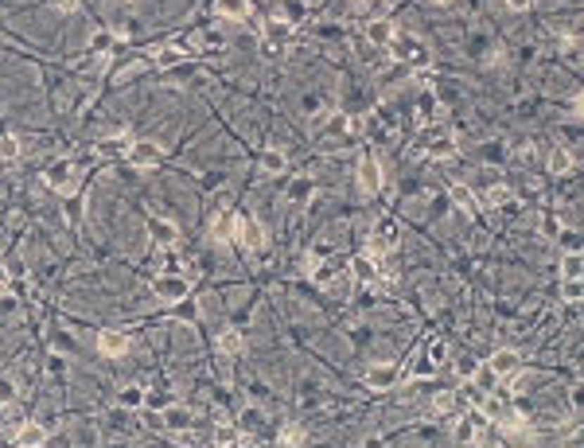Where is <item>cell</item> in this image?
<instances>
[{
    "mask_svg": "<svg viewBox=\"0 0 584 448\" xmlns=\"http://www.w3.org/2000/svg\"><path fill=\"white\" fill-rule=\"evenodd\" d=\"M152 293L160 296V300H167V305H179V300H187L191 296V281H187V273H156V281H152Z\"/></svg>",
    "mask_w": 584,
    "mask_h": 448,
    "instance_id": "1",
    "label": "cell"
},
{
    "mask_svg": "<svg viewBox=\"0 0 584 448\" xmlns=\"http://www.w3.org/2000/svg\"><path fill=\"white\" fill-rule=\"evenodd\" d=\"M386 51H390L398 63H409V67H413V70L429 67V47H425V43H421V39H413V35H393Z\"/></svg>",
    "mask_w": 584,
    "mask_h": 448,
    "instance_id": "2",
    "label": "cell"
},
{
    "mask_svg": "<svg viewBox=\"0 0 584 448\" xmlns=\"http://www.w3.org/2000/svg\"><path fill=\"white\" fill-rule=\"evenodd\" d=\"M261 51L265 55H281L284 47H288V39H292V24L288 20H281V16H273V20H265L261 24Z\"/></svg>",
    "mask_w": 584,
    "mask_h": 448,
    "instance_id": "3",
    "label": "cell"
},
{
    "mask_svg": "<svg viewBox=\"0 0 584 448\" xmlns=\"http://www.w3.org/2000/svg\"><path fill=\"white\" fill-rule=\"evenodd\" d=\"M125 160L133 164V168H141V172H152L160 160H164V153H160L156 141H133L129 144V153H125Z\"/></svg>",
    "mask_w": 584,
    "mask_h": 448,
    "instance_id": "4",
    "label": "cell"
},
{
    "mask_svg": "<svg viewBox=\"0 0 584 448\" xmlns=\"http://www.w3.org/2000/svg\"><path fill=\"white\" fill-rule=\"evenodd\" d=\"M347 277L355 281V285H362V288H374L378 281H382V269H378V262L370 254H359V257H350Z\"/></svg>",
    "mask_w": 584,
    "mask_h": 448,
    "instance_id": "5",
    "label": "cell"
},
{
    "mask_svg": "<svg viewBox=\"0 0 584 448\" xmlns=\"http://www.w3.org/2000/svg\"><path fill=\"white\" fill-rule=\"evenodd\" d=\"M234 234H238V242L246 245V250H265V226H261L253 215H238V226H234Z\"/></svg>",
    "mask_w": 584,
    "mask_h": 448,
    "instance_id": "6",
    "label": "cell"
},
{
    "mask_svg": "<svg viewBox=\"0 0 584 448\" xmlns=\"http://www.w3.org/2000/svg\"><path fill=\"white\" fill-rule=\"evenodd\" d=\"M43 184H47L51 191H58V195H70L75 191V164L70 160H55L47 172H43Z\"/></svg>",
    "mask_w": 584,
    "mask_h": 448,
    "instance_id": "7",
    "label": "cell"
},
{
    "mask_svg": "<svg viewBox=\"0 0 584 448\" xmlns=\"http://www.w3.org/2000/svg\"><path fill=\"white\" fill-rule=\"evenodd\" d=\"M359 187L367 195H378L382 191V164H378V156L374 153H367L359 160Z\"/></svg>",
    "mask_w": 584,
    "mask_h": 448,
    "instance_id": "8",
    "label": "cell"
},
{
    "mask_svg": "<svg viewBox=\"0 0 584 448\" xmlns=\"http://www.w3.org/2000/svg\"><path fill=\"white\" fill-rule=\"evenodd\" d=\"M401 378H405V374H401V366H393V363H374L367 371V386L370 390H393Z\"/></svg>",
    "mask_w": 584,
    "mask_h": 448,
    "instance_id": "9",
    "label": "cell"
},
{
    "mask_svg": "<svg viewBox=\"0 0 584 448\" xmlns=\"http://www.w3.org/2000/svg\"><path fill=\"white\" fill-rule=\"evenodd\" d=\"M98 355H106V359H125V355H129V335H125V331L106 328V331L98 335Z\"/></svg>",
    "mask_w": 584,
    "mask_h": 448,
    "instance_id": "10",
    "label": "cell"
},
{
    "mask_svg": "<svg viewBox=\"0 0 584 448\" xmlns=\"http://www.w3.org/2000/svg\"><path fill=\"white\" fill-rule=\"evenodd\" d=\"M148 238L156 250H172L175 242H179V226H175L172 219H148Z\"/></svg>",
    "mask_w": 584,
    "mask_h": 448,
    "instance_id": "11",
    "label": "cell"
},
{
    "mask_svg": "<svg viewBox=\"0 0 584 448\" xmlns=\"http://www.w3.org/2000/svg\"><path fill=\"white\" fill-rule=\"evenodd\" d=\"M487 366H491L499 378H510L514 371H522V355H518L514 347H499L491 359H487Z\"/></svg>",
    "mask_w": 584,
    "mask_h": 448,
    "instance_id": "12",
    "label": "cell"
},
{
    "mask_svg": "<svg viewBox=\"0 0 584 448\" xmlns=\"http://www.w3.org/2000/svg\"><path fill=\"white\" fill-rule=\"evenodd\" d=\"M47 440H51V433L35 421H24L16 433H12V444H20V448H39V444H47Z\"/></svg>",
    "mask_w": 584,
    "mask_h": 448,
    "instance_id": "13",
    "label": "cell"
},
{
    "mask_svg": "<svg viewBox=\"0 0 584 448\" xmlns=\"http://www.w3.org/2000/svg\"><path fill=\"white\" fill-rule=\"evenodd\" d=\"M393 24L386 16H370V24H367V39L374 43V47H390V39H393Z\"/></svg>",
    "mask_w": 584,
    "mask_h": 448,
    "instance_id": "14",
    "label": "cell"
},
{
    "mask_svg": "<svg viewBox=\"0 0 584 448\" xmlns=\"http://www.w3.org/2000/svg\"><path fill=\"white\" fill-rule=\"evenodd\" d=\"M452 203L459 207V211H467L471 219H479V199H476V191L471 187H464V184H452Z\"/></svg>",
    "mask_w": 584,
    "mask_h": 448,
    "instance_id": "15",
    "label": "cell"
},
{
    "mask_svg": "<svg viewBox=\"0 0 584 448\" xmlns=\"http://www.w3.org/2000/svg\"><path fill=\"white\" fill-rule=\"evenodd\" d=\"M215 8H218V16H226V20H250L253 16L250 0H215Z\"/></svg>",
    "mask_w": 584,
    "mask_h": 448,
    "instance_id": "16",
    "label": "cell"
},
{
    "mask_svg": "<svg viewBox=\"0 0 584 448\" xmlns=\"http://www.w3.org/2000/svg\"><path fill=\"white\" fill-rule=\"evenodd\" d=\"M164 429L187 433V429H191V414H187L184 406H164Z\"/></svg>",
    "mask_w": 584,
    "mask_h": 448,
    "instance_id": "17",
    "label": "cell"
},
{
    "mask_svg": "<svg viewBox=\"0 0 584 448\" xmlns=\"http://www.w3.org/2000/svg\"><path fill=\"white\" fill-rule=\"evenodd\" d=\"M467 382H476V386L479 390H483V394H495V390H499V374H495L491 371V366H487V363H476V371H471V378H467Z\"/></svg>",
    "mask_w": 584,
    "mask_h": 448,
    "instance_id": "18",
    "label": "cell"
},
{
    "mask_svg": "<svg viewBox=\"0 0 584 448\" xmlns=\"http://www.w3.org/2000/svg\"><path fill=\"white\" fill-rule=\"evenodd\" d=\"M425 141H429V156H433V160H448V156L456 153V141H452V136H433V133H425Z\"/></svg>",
    "mask_w": 584,
    "mask_h": 448,
    "instance_id": "19",
    "label": "cell"
},
{
    "mask_svg": "<svg viewBox=\"0 0 584 448\" xmlns=\"http://www.w3.org/2000/svg\"><path fill=\"white\" fill-rule=\"evenodd\" d=\"M184 63V47H160L156 55H152V67H160V70H172V67H179Z\"/></svg>",
    "mask_w": 584,
    "mask_h": 448,
    "instance_id": "20",
    "label": "cell"
},
{
    "mask_svg": "<svg viewBox=\"0 0 584 448\" xmlns=\"http://www.w3.org/2000/svg\"><path fill=\"white\" fill-rule=\"evenodd\" d=\"M561 277H584L580 250H565V254H561Z\"/></svg>",
    "mask_w": 584,
    "mask_h": 448,
    "instance_id": "21",
    "label": "cell"
},
{
    "mask_svg": "<svg viewBox=\"0 0 584 448\" xmlns=\"http://www.w3.org/2000/svg\"><path fill=\"white\" fill-rule=\"evenodd\" d=\"M452 440H459V444H476V421H471V414H464L456 425H452Z\"/></svg>",
    "mask_w": 584,
    "mask_h": 448,
    "instance_id": "22",
    "label": "cell"
},
{
    "mask_svg": "<svg viewBox=\"0 0 584 448\" xmlns=\"http://www.w3.org/2000/svg\"><path fill=\"white\" fill-rule=\"evenodd\" d=\"M129 136L117 133V136H106V141H98V156H117V153H129Z\"/></svg>",
    "mask_w": 584,
    "mask_h": 448,
    "instance_id": "23",
    "label": "cell"
},
{
    "mask_svg": "<svg viewBox=\"0 0 584 448\" xmlns=\"http://www.w3.org/2000/svg\"><path fill=\"white\" fill-rule=\"evenodd\" d=\"M234 226H238V215H218V219L210 222V238H215V242H226V238L234 234Z\"/></svg>",
    "mask_w": 584,
    "mask_h": 448,
    "instance_id": "24",
    "label": "cell"
},
{
    "mask_svg": "<svg viewBox=\"0 0 584 448\" xmlns=\"http://www.w3.org/2000/svg\"><path fill=\"white\" fill-rule=\"evenodd\" d=\"M117 402H121V406H125V409H141L144 402H148V394H144L141 386H121V394H117Z\"/></svg>",
    "mask_w": 584,
    "mask_h": 448,
    "instance_id": "25",
    "label": "cell"
},
{
    "mask_svg": "<svg viewBox=\"0 0 584 448\" xmlns=\"http://www.w3.org/2000/svg\"><path fill=\"white\" fill-rule=\"evenodd\" d=\"M304 16H308V8H304V0H281V20H288V24L296 27Z\"/></svg>",
    "mask_w": 584,
    "mask_h": 448,
    "instance_id": "26",
    "label": "cell"
},
{
    "mask_svg": "<svg viewBox=\"0 0 584 448\" xmlns=\"http://www.w3.org/2000/svg\"><path fill=\"white\" fill-rule=\"evenodd\" d=\"M20 160V141L12 133H0V164H16Z\"/></svg>",
    "mask_w": 584,
    "mask_h": 448,
    "instance_id": "27",
    "label": "cell"
},
{
    "mask_svg": "<svg viewBox=\"0 0 584 448\" xmlns=\"http://www.w3.org/2000/svg\"><path fill=\"white\" fill-rule=\"evenodd\" d=\"M288 168V160H284L277 148H269V153H261V172H269V176H281V172Z\"/></svg>",
    "mask_w": 584,
    "mask_h": 448,
    "instance_id": "28",
    "label": "cell"
},
{
    "mask_svg": "<svg viewBox=\"0 0 584 448\" xmlns=\"http://www.w3.org/2000/svg\"><path fill=\"white\" fill-rule=\"evenodd\" d=\"M550 172H553V176H565V172H573V153H565V148H553V153H550Z\"/></svg>",
    "mask_w": 584,
    "mask_h": 448,
    "instance_id": "29",
    "label": "cell"
},
{
    "mask_svg": "<svg viewBox=\"0 0 584 448\" xmlns=\"http://www.w3.org/2000/svg\"><path fill=\"white\" fill-rule=\"evenodd\" d=\"M425 359H429L433 366H444V363H448V343H444V339H429Z\"/></svg>",
    "mask_w": 584,
    "mask_h": 448,
    "instance_id": "30",
    "label": "cell"
},
{
    "mask_svg": "<svg viewBox=\"0 0 584 448\" xmlns=\"http://www.w3.org/2000/svg\"><path fill=\"white\" fill-rule=\"evenodd\" d=\"M218 351H222V355H238V351H242V331H222V335H218Z\"/></svg>",
    "mask_w": 584,
    "mask_h": 448,
    "instance_id": "31",
    "label": "cell"
},
{
    "mask_svg": "<svg viewBox=\"0 0 584 448\" xmlns=\"http://www.w3.org/2000/svg\"><path fill=\"white\" fill-rule=\"evenodd\" d=\"M561 296H565L569 305H580V296H584L580 277H561Z\"/></svg>",
    "mask_w": 584,
    "mask_h": 448,
    "instance_id": "32",
    "label": "cell"
},
{
    "mask_svg": "<svg viewBox=\"0 0 584 448\" xmlns=\"http://www.w3.org/2000/svg\"><path fill=\"white\" fill-rule=\"evenodd\" d=\"M210 440H215V444H242V433L234 429V425H218Z\"/></svg>",
    "mask_w": 584,
    "mask_h": 448,
    "instance_id": "33",
    "label": "cell"
},
{
    "mask_svg": "<svg viewBox=\"0 0 584 448\" xmlns=\"http://www.w3.org/2000/svg\"><path fill=\"white\" fill-rule=\"evenodd\" d=\"M507 199H510V191H507V187H499V184L483 191V203H487V207H502Z\"/></svg>",
    "mask_w": 584,
    "mask_h": 448,
    "instance_id": "34",
    "label": "cell"
},
{
    "mask_svg": "<svg viewBox=\"0 0 584 448\" xmlns=\"http://www.w3.org/2000/svg\"><path fill=\"white\" fill-rule=\"evenodd\" d=\"M109 47H113V32H98V35L90 39V51H94V55H106Z\"/></svg>",
    "mask_w": 584,
    "mask_h": 448,
    "instance_id": "35",
    "label": "cell"
},
{
    "mask_svg": "<svg viewBox=\"0 0 584 448\" xmlns=\"http://www.w3.org/2000/svg\"><path fill=\"white\" fill-rule=\"evenodd\" d=\"M277 440H281V444H304V440H308V433H304V429H296V425H288V429H284Z\"/></svg>",
    "mask_w": 584,
    "mask_h": 448,
    "instance_id": "36",
    "label": "cell"
},
{
    "mask_svg": "<svg viewBox=\"0 0 584 448\" xmlns=\"http://www.w3.org/2000/svg\"><path fill=\"white\" fill-rule=\"evenodd\" d=\"M4 425H8V433H16L20 425H24V414H20L16 406H4Z\"/></svg>",
    "mask_w": 584,
    "mask_h": 448,
    "instance_id": "37",
    "label": "cell"
},
{
    "mask_svg": "<svg viewBox=\"0 0 584 448\" xmlns=\"http://www.w3.org/2000/svg\"><path fill=\"white\" fill-rule=\"evenodd\" d=\"M308 195H312V184H308V179H296V184H292V199H296V203H304Z\"/></svg>",
    "mask_w": 584,
    "mask_h": 448,
    "instance_id": "38",
    "label": "cell"
},
{
    "mask_svg": "<svg viewBox=\"0 0 584 448\" xmlns=\"http://www.w3.org/2000/svg\"><path fill=\"white\" fill-rule=\"evenodd\" d=\"M141 425H144V429H160V425H164V417L152 414V409H141Z\"/></svg>",
    "mask_w": 584,
    "mask_h": 448,
    "instance_id": "39",
    "label": "cell"
},
{
    "mask_svg": "<svg viewBox=\"0 0 584 448\" xmlns=\"http://www.w3.org/2000/svg\"><path fill=\"white\" fill-rule=\"evenodd\" d=\"M433 406H436V414H448V409L456 406V394H436Z\"/></svg>",
    "mask_w": 584,
    "mask_h": 448,
    "instance_id": "40",
    "label": "cell"
},
{
    "mask_svg": "<svg viewBox=\"0 0 584 448\" xmlns=\"http://www.w3.org/2000/svg\"><path fill=\"white\" fill-rule=\"evenodd\" d=\"M557 242H565V250H580V238H576L573 230H565V234L557 230Z\"/></svg>",
    "mask_w": 584,
    "mask_h": 448,
    "instance_id": "41",
    "label": "cell"
},
{
    "mask_svg": "<svg viewBox=\"0 0 584 448\" xmlns=\"http://www.w3.org/2000/svg\"><path fill=\"white\" fill-rule=\"evenodd\" d=\"M319 265H324V254H308V257H304V273H308V277L319 269Z\"/></svg>",
    "mask_w": 584,
    "mask_h": 448,
    "instance_id": "42",
    "label": "cell"
},
{
    "mask_svg": "<svg viewBox=\"0 0 584 448\" xmlns=\"http://www.w3.org/2000/svg\"><path fill=\"white\" fill-rule=\"evenodd\" d=\"M51 4H55L58 12H67V16L70 12H78V0H51Z\"/></svg>",
    "mask_w": 584,
    "mask_h": 448,
    "instance_id": "43",
    "label": "cell"
},
{
    "mask_svg": "<svg viewBox=\"0 0 584 448\" xmlns=\"http://www.w3.org/2000/svg\"><path fill=\"white\" fill-rule=\"evenodd\" d=\"M502 4H507L510 12H526V8H530V0H502Z\"/></svg>",
    "mask_w": 584,
    "mask_h": 448,
    "instance_id": "44",
    "label": "cell"
},
{
    "mask_svg": "<svg viewBox=\"0 0 584 448\" xmlns=\"http://www.w3.org/2000/svg\"><path fill=\"white\" fill-rule=\"evenodd\" d=\"M203 43H207V47H215V43L222 47V32H207V35H203Z\"/></svg>",
    "mask_w": 584,
    "mask_h": 448,
    "instance_id": "45",
    "label": "cell"
},
{
    "mask_svg": "<svg viewBox=\"0 0 584 448\" xmlns=\"http://www.w3.org/2000/svg\"><path fill=\"white\" fill-rule=\"evenodd\" d=\"M542 230H545L550 238H557V222H553V219H545V222H542Z\"/></svg>",
    "mask_w": 584,
    "mask_h": 448,
    "instance_id": "46",
    "label": "cell"
},
{
    "mask_svg": "<svg viewBox=\"0 0 584 448\" xmlns=\"http://www.w3.org/2000/svg\"><path fill=\"white\" fill-rule=\"evenodd\" d=\"M0 285H8V265L0 262Z\"/></svg>",
    "mask_w": 584,
    "mask_h": 448,
    "instance_id": "47",
    "label": "cell"
},
{
    "mask_svg": "<svg viewBox=\"0 0 584 448\" xmlns=\"http://www.w3.org/2000/svg\"><path fill=\"white\" fill-rule=\"evenodd\" d=\"M4 293H8V285H0V296H4Z\"/></svg>",
    "mask_w": 584,
    "mask_h": 448,
    "instance_id": "48",
    "label": "cell"
},
{
    "mask_svg": "<svg viewBox=\"0 0 584 448\" xmlns=\"http://www.w3.org/2000/svg\"><path fill=\"white\" fill-rule=\"evenodd\" d=\"M436 4H452V0H436Z\"/></svg>",
    "mask_w": 584,
    "mask_h": 448,
    "instance_id": "49",
    "label": "cell"
}]
</instances>
